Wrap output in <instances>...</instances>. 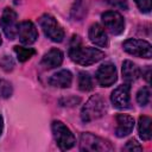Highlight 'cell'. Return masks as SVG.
<instances>
[{"label": "cell", "mask_w": 152, "mask_h": 152, "mask_svg": "<svg viewBox=\"0 0 152 152\" xmlns=\"http://www.w3.org/2000/svg\"><path fill=\"white\" fill-rule=\"evenodd\" d=\"M106 110H107V104L104 99L100 94H96L93 95L82 107L81 119L83 122H90L93 120L101 118L106 113Z\"/></svg>", "instance_id": "obj_2"}, {"label": "cell", "mask_w": 152, "mask_h": 152, "mask_svg": "<svg viewBox=\"0 0 152 152\" xmlns=\"http://www.w3.org/2000/svg\"><path fill=\"white\" fill-rule=\"evenodd\" d=\"M14 52H15L19 62H26L36 53V50L32 48H23V46L17 45V46H14Z\"/></svg>", "instance_id": "obj_19"}, {"label": "cell", "mask_w": 152, "mask_h": 152, "mask_svg": "<svg viewBox=\"0 0 152 152\" xmlns=\"http://www.w3.org/2000/svg\"><path fill=\"white\" fill-rule=\"evenodd\" d=\"M141 71H140V68L133 63L132 61H125L122 63V78L125 80L126 83H132L134 81H137L140 76Z\"/></svg>", "instance_id": "obj_16"}, {"label": "cell", "mask_w": 152, "mask_h": 152, "mask_svg": "<svg viewBox=\"0 0 152 152\" xmlns=\"http://www.w3.org/2000/svg\"><path fill=\"white\" fill-rule=\"evenodd\" d=\"M80 150L84 152H107L113 151L112 144L91 133H82L80 137Z\"/></svg>", "instance_id": "obj_3"}, {"label": "cell", "mask_w": 152, "mask_h": 152, "mask_svg": "<svg viewBox=\"0 0 152 152\" xmlns=\"http://www.w3.org/2000/svg\"><path fill=\"white\" fill-rule=\"evenodd\" d=\"M2 128H4V119H2V116L0 115V135H1V133H2Z\"/></svg>", "instance_id": "obj_25"}, {"label": "cell", "mask_w": 152, "mask_h": 152, "mask_svg": "<svg viewBox=\"0 0 152 152\" xmlns=\"http://www.w3.org/2000/svg\"><path fill=\"white\" fill-rule=\"evenodd\" d=\"M116 80H118V72L113 63H104L96 71V81L101 87H109L114 84Z\"/></svg>", "instance_id": "obj_9"}, {"label": "cell", "mask_w": 152, "mask_h": 152, "mask_svg": "<svg viewBox=\"0 0 152 152\" xmlns=\"http://www.w3.org/2000/svg\"><path fill=\"white\" fill-rule=\"evenodd\" d=\"M145 80H146L147 82H150V68L147 69V71H146V74H145Z\"/></svg>", "instance_id": "obj_26"}, {"label": "cell", "mask_w": 152, "mask_h": 152, "mask_svg": "<svg viewBox=\"0 0 152 152\" xmlns=\"http://www.w3.org/2000/svg\"><path fill=\"white\" fill-rule=\"evenodd\" d=\"M17 36L19 37V40L25 44V45H31L33 44L37 38H38V31L34 24L30 20L21 21L18 24V33Z\"/></svg>", "instance_id": "obj_11"}, {"label": "cell", "mask_w": 152, "mask_h": 152, "mask_svg": "<svg viewBox=\"0 0 152 152\" xmlns=\"http://www.w3.org/2000/svg\"><path fill=\"white\" fill-rule=\"evenodd\" d=\"M39 25L44 34L52 42L59 43L64 38V30L58 24V21L51 14H43L39 18Z\"/></svg>", "instance_id": "obj_5"}, {"label": "cell", "mask_w": 152, "mask_h": 152, "mask_svg": "<svg viewBox=\"0 0 152 152\" xmlns=\"http://www.w3.org/2000/svg\"><path fill=\"white\" fill-rule=\"evenodd\" d=\"M14 1V4H19L20 2V0H13Z\"/></svg>", "instance_id": "obj_27"}, {"label": "cell", "mask_w": 152, "mask_h": 152, "mask_svg": "<svg viewBox=\"0 0 152 152\" xmlns=\"http://www.w3.org/2000/svg\"><path fill=\"white\" fill-rule=\"evenodd\" d=\"M63 52L58 49H51L49 50L42 58L40 61V65L44 68V69H53V68H57L62 64L63 62Z\"/></svg>", "instance_id": "obj_14"}, {"label": "cell", "mask_w": 152, "mask_h": 152, "mask_svg": "<svg viewBox=\"0 0 152 152\" xmlns=\"http://www.w3.org/2000/svg\"><path fill=\"white\" fill-rule=\"evenodd\" d=\"M89 39L93 44H95L96 46H100V48H106L108 45V37H107V33L104 31V28L95 23L93 24L90 27H89Z\"/></svg>", "instance_id": "obj_13"}, {"label": "cell", "mask_w": 152, "mask_h": 152, "mask_svg": "<svg viewBox=\"0 0 152 152\" xmlns=\"http://www.w3.org/2000/svg\"><path fill=\"white\" fill-rule=\"evenodd\" d=\"M151 118L147 116V115H141L139 118V121H138V132H139V135L142 140L145 141H148L151 139Z\"/></svg>", "instance_id": "obj_17"}, {"label": "cell", "mask_w": 152, "mask_h": 152, "mask_svg": "<svg viewBox=\"0 0 152 152\" xmlns=\"http://www.w3.org/2000/svg\"><path fill=\"white\" fill-rule=\"evenodd\" d=\"M71 82H72V75L69 70H65V69L55 72L49 80L50 86L56 88H68L70 87Z\"/></svg>", "instance_id": "obj_15"}, {"label": "cell", "mask_w": 152, "mask_h": 152, "mask_svg": "<svg viewBox=\"0 0 152 152\" xmlns=\"http://www.w3.org/2000/svg\"><path fill=\"white\" fill-rule=\"evenodd\" d=\"M69 56L71 61H74L80 65H91L103 59L104 52H102L96 48L83 46L81 44L80 37L74 36L69 49Z\"/></svg>", "instance_id": "obj_1"}, {"label": "cell", "mask_w": 152, "mask_h": 152, "mask_svg": "<svg viewBox=\"0 0 152 152\" xmlns=\"http://www.w3.org/2000/svg\"><path fill=\"white\" fill-rule=\"evenodd\" d=\"M124 50L135 57H141V58H151L152 56V46L147 40L144 39H134L129 38L124 42L122 44Z\"/></svg>", "instance_id": "obj_6"}, {"label": "cell", "mask_w": 152, "mask_h": 152, "mask_svg": "<svg viewBox=\"0 0 152 152\" xmlns=\"http://www.w3.org/2000/svg\"><path fill=\"white\" fill-rule=\"evenodd\" d=\"M134 2L141 12L148 13L151 11V0H134Z\"/></svg>", "instance_id": "obj_23"}, {"label": "cell", "mask_w": 152, "mask_h": 152, "mask_svg": "<svg viewBox=\"0 0 152 152\" xmlns=\"http://www.w3.org/2000/svg\"><path fill=\"white\" fill-rule=\"evenodd\" d=\"M0 95L2 97H10L12 95V86L5 80H0Z\"/></svg>", "instance_id": "obj_21"}, {"label": "cell", "mask_w": 152, "mask_h": 152, "mask_svg": "<svg viewBox=\"0 0 152 152\" xmlns=\"http://www.w3.org/2000/svg\"><path fill=\"white\" fill-rule=\"evenodd\" d=\"M150 88L148 87H142L138 90L137 93V102L140 106H146L150 102Z\"/></svg>", "instance_id": "obj_20"}, {"label": "cell", "mask_w": 152, "mask_h": 152, "mask_svg": "<svg viewBox=\"0 0 152 152\" xmlns=\"http://www.w3.org/2000/svg\"><path fill=\"white\" fill-rule=\"evenodd\" d=\"M103 26L113 34H120L125 30V19L116 11H107L101 15Z\"/></svg>", "instance_id": "obj_8"}, {"label": "cell", "mask_w": 152, "mask_h": 152, "mask_svg": "<svg viewBox=\"0 0 152 152\" xmlns=\"http://www.w3.org/2000/svg\"><path fill=\"white\" fill-rule=\"evenodd\" d=\"M51 129H52V134L56 140V144L62 151H66L74 147L76 142L75 135L62 121L55 120L51 125Z\"/></svg>", "instance_id": "obj_4"}, {"label": "cell", "mask_w": 152, "mask_h": 152, "mask_svg": "<svg viewBox=\"0 0 152 152\" xmlns=\"http://www.w3.org/2000/svg\"><path fill=\"white\" fill-rule=\"evenodd\" d=\"M116 120V128H115V134L119 138H124L128 135L133 128H134V119L131 115L127 114H118L115 116Z\"/></svg>", "instance_id": "obj_12"}, {"label": "cell", "mask_w": 152, "mask_h": 152, "mask_svg": "<svg viewBox=\"0 0 152 152\" xmlns=\"http://www.w3.org/2000/svg\"><path fill=\"white\" fill-rule=\"evenodd\" d=\"M4 59L6 61V63H5L4 61H1V62H0V65H1L5 70H12V68H13V62H12V59H11L8 56H5Z\"/></svg>", "instance_id": "obj_24"}, {"label": "cell", "mask_w": 152, "mask_h": 152, "mask_svg": "<svg viewBox=\"0 0 152 152\" xmlns=\"http://www.w3.org/2000/svg\"><path fill=\"white\" fill-rule=\"evenodd\" d=\"M1 43H2V40H1V36H0V45H1Z\"/></svg>", "instance_id": "obj_28"}, {"label": "cell", "mask_w": 152, "mask_h": 152, "mask_svg": "<svg viewBox=\"0 0 152 152\" xmlns=\"http://www.w3.org/2000/svg\"><path fill=\"white\" fill-rule=\"evenodd\" d=\"M129 91H131V87H129L128 83L121 84L118 88H115L112 91V95H110V101H112L113 106L115 108H119V109L128 108L129 102H131Z\"/></svg>", "instance_id": "obj_10"}, {"label": "cell", "mask_w": 152, "mask_h": 152, "mask_svg": "<svg viewBox=\"0 0 152 152\" xmlns=\"http://www.w3.org/2000/svg\"><path fill=\"white\" fill-rule=\"evenodd\" d=\"M78 88L82 91H90L94 88L93 78H91V76L88 72L81 71L78 74Z\"/></svg>", "instance_id": "obj_18"}, {"label": "cell", "mask_w": 152, "mask_h": 152, "mask_svg": "<svg viewBox=\"0 0 152 152\" xmlns=\"http://www.w3.org/2000/svg\"><path fill=\"white\" fill-rule=\"evenodd\" d=\"M0 25L1 28L5 33V36L8 39H14L17 33H18V17L17 13L10 8L6 7L1 14V19H0Z\"/></svg>", "instance_id": "obj_7"}, {"label": "cell", "mask_w": 152, "mask_h": 152, "mask_svg": "<svg viewBox=\"0 0 152 152\" xmlns=\"http://www.w3.org/2000/svg\"><path fill=\"white\" fill-rule=\"evenodd\" d=\"M124 150L125 151H142V146L134 139H131L127 141V144L124 146Z\"/></svg>", "instance_id": "obj_22"}]
</instances>
